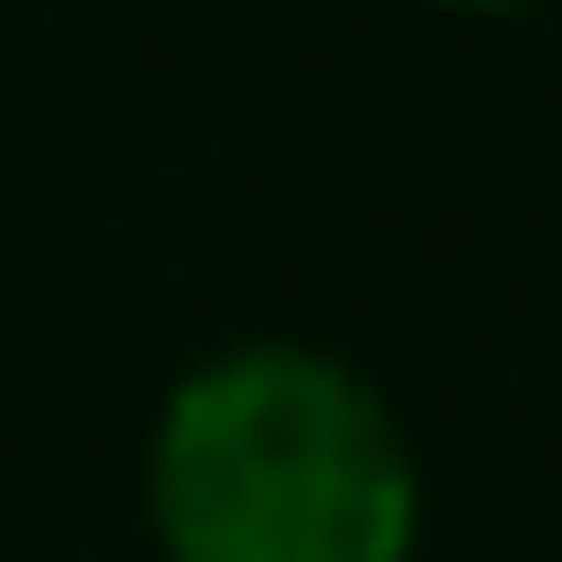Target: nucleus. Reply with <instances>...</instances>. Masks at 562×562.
<instances>
[{
    "label": "nucleus",
    "instance_id": "nucleus-1",
    "mask_svg": "<svg viewBox=\"0 0 562 562\" xmlns=\"http://www.w3.org/2000/svg\"><path fill=\"white\" fill-rule=\"evenodd\" d=\"M144 518L166 562H408L419 452L321 342H232L155 408Z\"/></svg>",
    "mask_w": 562,
    "mask_h": 562
},
{
    "label": "nucleus",
    "instance_id": "nucleus-2",
    "mask_svg": "<svg viewBox=\"0 0 562 562\" xmlns=\"http://www.w3.org/2000/svg\"><path fill=\"white\" fill-rule=\"evenodd\" d=\"M441 12H540V0H441Z\"/></svg>",
    "mask_w": 562,
    "mask_h": 562
}]
</instances>
